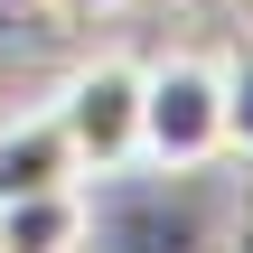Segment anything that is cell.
Here are the masks:
<instances>
[{
	"mask_svg": "<svg viewBox=\"0 0 253 253\" xmlns=\"http://www.w3.org/2000/svg\"><path fill=\"white\" fill-rule=\"evenodd\" d=\"M47 113L66 122L84 178L141 160V66H131V56H84V66H66V84H56Z\"/></svg>",
	"mask_w": 253,
	"mask_h": 253,
	"instance_id": "obj_3",
	"label": "cell"
},
{
	"mask_svg": "<svg viewBox=\"0 0 253 253\" xmlns=\"http://www.w3.org/2000/svg\"><path fill=\"white\" fill-rule=\"evenodd\" d=\"M141 160L160 169H216L225 160V75L197 47H169L141 66Z\"/></svg>",
	"mask_w": 253,
	"mask_h": 253,
	"instance_id": "obj_2",
	"label": "cell"
},
{
	"mask_svg": "<svg viewBox=\"0 0 253 253\" xmlns=\"http://www.w3.org/2000/svg\"><path fill=\"white\" fill-rule=\"evenodd\" d=\"M244 216L207 169H103L84 197V253H235Z\"/></svg>",
	"mask_w": 253,
	"mask_h": 253,
	"instance_id": "obj_1",
	"label": "cell"
},
{
	"mask_svg": "<svg viewBox=\"0 0 253 253\" xmlns=\"http://www.w3.org/2000/svg\"><path fill=\"white\" fill-rule=\"evenodd\" d=\"M56 19H103V9H122V0H47Z\"/></svg>",
	"mask_w": 253,
	"mask_h": 253,
	"instance_id": "obj_7",
	"label": "cell"
},
{
	"mask_svg": "<svg viewBox=\"0 0 253 253\" xmlns=\"http://www.w3.org/2000/svg\"><path fill=\"white\" fill-rule=\"evenodd\" d=\"M38 188H84L75 141H66L56 113H9L0 122V207L9 197H38Z\"/></svg>",
	"mask_w": 253,
	"mask_h": 253,
	"instance_id": "obj_4",
	"label": "cell"
},
{
	"mask_svg": "<svg viewBox=\"0 0 253 253\" xmlns=\"http://www.w3.org/2000/svg\"><path fill=\"white\" fill-rule=\"evenodd\" d=\"M216 75H225V150L253 160V28H235V47L216 56Z\"/></svg>",
	"mask_w": 253,
	"mask_h": 253,
	"instance_id": "obj_6",
	"label": "cell"
},
{
	"mask_svg": "<svg viewBox=\"0 0 253 253\" xmlns=\"http://www.w3.org/2000/svg\"><path fill=\"white\" fill-rule=\"evenodd\" d=\"M0 253H84V188H38L0 207Z\"/></svg>",
	"mask_w": 253,
	"mask_h": 253,
	"instance_id": "obj_5",
	"label": "cell"
}]
</instances>
